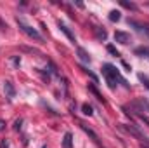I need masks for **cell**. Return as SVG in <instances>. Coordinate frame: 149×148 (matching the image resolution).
<instances>
[{"mask_svg":"<svg viewBox=\"0 0 149 148\" xmlns=\"http://www.w3.org/2000/svg\"><path fill=\"white\" fill-rule=\"evenodd\" d=\"M106 49H108V52H109V54H113L114 58H118V56H120V52L116 51V47H114V45H108Z\"/></svg>","mask_w":149,"mask_h":148,"instance_id":"16","label":"cell"},{"mask_svg":"<svg viewBox=\"0 0 149 148\" xmlns=\"http://www.w3.org/2000/svg\"><path fill=\"white\" fill-rule=\"evenodd\" d=\"M63 148H73V134H71V132H66V134H64Z\"/></svg>","mask_w":149,"mask_h":148,"instance_id":"9","label":"cell"},{"mask_svg":"<svg viewBox=\"0 0 149 148\" xmlns=\"http://www.w3.org/2000/svg\"><path fill=\"white\" fill-rule=\"evenodd\" d=\"M21 51H24V52H31V54H38V56H42V52H40L38 49H35V47H26V45H23V47H21Z\"/></svg>","mask_w":149,"mask_h":148,"instance_id":"14","label":"cell"},{"mask_svg":"<svg viewBox=\"0 0 149 148\" xmlns=\"http://www.w3.org/2000/svg\"><path fill=\"white\" fill-rule=\"evenodd\" d=\"M102 75H104V78H106V82H108V85H109V89L114 91L116 89V85L118 84H121L125 89H130V84L120 75L118 72V68L116 66H113L109 63H106V65H102Z\"/></svg>","mask_w":149,"mask_h":148,"instance_id":"1","label":"cell"},{"mask_svg":"<svg viewBox=\"0 0 149 148\" xmlns=\"http://www.w3.org/2000/svg\"><path fill=\"white\" fill-rule=\"evenodd\" d=\"M80 127H81V129H83V131H85V132H87V134L90 136V138H92V141H94V143H95L97 147H99V148H104L102 145H101V141H99V136H97V134H95V132H94V131H92L90 127H87V125H85L83 122H80Z\"/></svg>","mask_w":149,"mask_h":148,"instance_id":"4","label":"cell"},{"mask_svg":"<svg viewBox=\"0 0 149 148\" xmlns=\"http://www.w3.org/2000/svg\"><path fill=\"white\" fill-rule=\"evenodd\" d=\"M135 54H149V49L148 47H139V49H135Z\"/></svg>","mask_w":149,"mask_h":148,"instance_id":"18","label":"cell"},{"mask_svg":"<svg viewBox=\"0 0 149 148\" xmlns=\"http://www.w3.org/2000/svg\"><path fill=\"white\" fill-rule=\"evenodd\" d=\"M17 26L21 28V32H23V33H26V35H28L30 38H35V40H38V42H42V40H43V37H42V35L38 33L37 30H35V28L28 26V25H26L24 21H21L19 18H17Z\"/></svg>","mask_w":149,"mask_h":148,"instance_id":"3","label":"cell"},{"mask_svg":"<svg viewBox=\"0 0 149 148\" xmlns=\"http://www.w3.org/2000/svg\"><path fill=\"white\" fill-rule=\"evenodd\" d=\"M5 129V122L3 120H0V131H3Z\"/></svg>","mask_w":149,"mask_h":148,"instance_id":"22","label":"cell"},{"mask_svg":"<svg viewBox=\"0 0 149 148\" xmlns=\"http://www.w3.org/2000/svg\"><path fill=\"white\" fill-rule=\"evenodd\" d=\"M57 25H59V28H61V32H63V33H64V35H66V37H68V38H70V40H71V42L74 44V42H76V38H74V35L71 33V32H70V28H68V26H66L64 23H61V21H59Z\"/></svg>","mask_w":149,"mask_h":148,"instance_id":"7","label":"cell"},{"mask_svg":"<svg viewBox=\"0 0 149 148\" xmlns=\"http://www.w3.org/2000/svg\"><path fill=\"white\" fill-rule=\"evenodd\" d=\"M12 63H14V65H16V66H17V65H19V63H21V58H17V56H16V58H14V59H12Z\"/></svg>","mask_w":149,"mask_h":148,"instance_id":"21","label":"cell"},{"mask_svg":"<svg viewBox=\"0 0 149 148\" xmlns=\"http://www.w3.org/2000/svg\"><path fill=\"white\" fill-rule=\"evenodd\" d=\"M120 19H121L120 11H111V12H109V21H113V23H114V21H120Z\"/></svg>","mask_w":149,"mask_h":148,"instance_id":"13","label":"cell"},{"mask_svg":"<svg viewBox=\"0 0 149 148\" xmlns=\"http://www.w3.org/2000/svg\"><path fill=\"white\" fill-rule=\"evenodd\" d=\"M42 148H45V147H42Z\"/></svg>","mask_w":149,"mask_h":148,"instance_id":"25","label":"cell"},{"mask_svg":"<svg viewBox=\"0 0 149 148\" xmlns=\"http://www.w3.org/2000/svg\"><path fill=\"white\" fill-rule=\"evenodd\" d=\"M0 148H9V143H7V140H2V141H0Z\"/></svg>","mask_w":149,"mask_h":148,"instance_id":"20","label":"cell"},{"mask_svg":"<svg viewBox=\"0 0 149 148\" xmlns=\"http://www.w3.org/2000/svg\"><path fill=\"white\" fill-rule=\"evenodd\" d=\"M120 5H123V7L130 9V11H137V5L132 4V2H127V0H120Z\"/></svg>","mask_w":149,"mask_h":148,"instance_id":"12","label":"cell"},{"mask_svg":"<svg viewBox=\"0 0 149 148\" xmlns=\"http://www.w3.org/2000/svg\"><path fill=\"white\" fill-rule=\"evenodd\" d=\"M94 33H95V37L99 38V40H106V38H108L106 30H102V28H99V26H94Z\"/></svg>","mask_w":149,"mask_h":148,"instance_id":"10","label":"cell"},{"mask_svg":"<svg viewBox=\"0 0 149 148\" xmlns=\"http://www.w3.org/2000/svg\"><path fill=\"white\" fill-rule=\"evenodd\" d=\"M146 33H148V37H149V28H146Z\"/></svg>","mask_w":149,"mask_h":148,"instance_id":"24","label":"cell"},{"mask_svg":"<svg viewBox=\"0 0 149 148\" xmlns=\"http://www.w3.org/2000/svg\"><path fill=\"white\" fill-rule=\"evenodd\" d=\"M139 80H141V82H142V84H144V85H146V87H148V89H149V78H148V77H146V75L139 73Z\"/></svg>","mask_w":149,"mask_h":148,"instance_id":"17","label":"cell"},{"mask_svg":"<svg viewBox=\"0 0 149 148\" xmlns=\"http://www.w3.org/2000/svg\"><path fill=\"white\" fill-rule=\"evenodd\" d=\"M114 40L116 42H120V44H128V40H130V35L127 33V32H114Z\"/></svg>","mask_w":149,"mask_h":148,"instance_id":"5","label":"cell"},{"mask_svg":"<svg viewBox=\"0 0 149 148\" xmlns=\"http://www.w3.org/2000/svg\"><path fill=\"white\" fill-rule=\"evenodd\" d=\"M120 129H123L125 132H128L130 136H134L135 140H139L141 143H146V147H149V138L137 129V125H134V124H120Z\"/></svg>","mask_w":149,"mask_h":148,"instance_id":"2","label":"cell"},{"mask_svg":"<svg viewBox=\"0 0 149 148\" xmlns=\"http://www.w3.org/2000/svg\"><path fill=\"white\" fill-rule=\"evenodd\" d=\"M3 89H5V94H7L9 99H14L16 98V89H14V85L10 82H5L3 84Z\"/></svg>","mask_w":149,"mask_h":148,"instance_id":"6","label":"cell"},{"mask_svg":"<svg viewBox=\"0 0 149 148\" xmlns=\"http://www.w3.org/2000/svg\"><path fill=\"white\" fill-rule=\"evenodd\" d=\"M81 111H83V115H88V117H90V115L94 113V111H92V106H90L88 103H85V105L81 106Z\"/></svg>","mask_w":149,"mask_h":148,"instance_id":"15","label":"cell"},{"mask_svg":"<svg viewBox=\"0 0 149 148\" xmlns=\"http://www.w3.org/2000/svg\"><path fill=\"white\" fill-rule=\"evenodd\" d=\"M21 124H23V120H21V118H17V120H16V124H14V129H16V131H19V129H21Z\"/></svg>","mask_w":149,"mask_h":148,"instance_id":"19","label":"cell"},{"mask_svg":"<svg viewBox=\"0 0 149 148\" xmlns=\"http://www.w3.org/2000/svg\"><path fill=\"white\" fill-rule=\"evenodd\" d=\"M88 91H90V92H94V96H95V98H97L99 101H102V103H106V99H104V98H102V94H101V92H99V91L95 89V85H92V84H88Z\"/></svg>","mask_w":149,"mask_h":148,"instance_id":"11","label":"cell"},{"mask_svg":"<svg viewBox=\"0 0 149 148\" xmlns=\"http://www.w3.org/2000/svg\"><path fill=\"white\" fill-rule=\"evenodd\" d=\"M76 52H78V56H80V59H81L83 63H90V56H88V52H87L83 47H78Z\"/></svg>","mask_w":149,"mask_h":148,"instance_id":"8","label":"cell"},{"mask_svg":"<svg viewBox=\"0 0 149 148\" xmlns=\"http://www.w3.org/2000/svg\"><path fill=\"white\" fill-rule=\"evenodd\" d=\"M0 26H2V28H3V30H5V28H7V25H5V23H3V21H2V18H0Z\"/></svg>","mask_w":149,"mask_h":148,"instance_id":"23","label":"cell"}]
</instances>
